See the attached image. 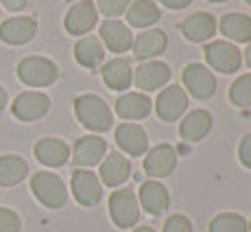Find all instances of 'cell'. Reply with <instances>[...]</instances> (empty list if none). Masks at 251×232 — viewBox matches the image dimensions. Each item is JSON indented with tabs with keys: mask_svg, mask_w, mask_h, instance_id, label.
<instances>
[{
	"mask_svg": "<svg viewBox=\"0 0 251 232\" xmlns=\"http://www.w3.org/2000/svg\"><path fill=\"white\" fill-rule=\"evenodd\" d=\"M75 114L85 129L94 134L109 132L114 125V112L99 94H81L75 99Z\"/></svg>",
	"mask_w": 251,
	"mask_h": 232,
	"instance_id": "obj_1",
	"label": "cell"
},
{
	"mask_svg": "<svg viewBox=\"0 0 251 232\" xmlns=\"http://www.w3.org/2000/svg\"><path fill=\"white\" fill-rule=\"evenodd\" d=\"M31 191L37 197L42 206L50 210L64 208L68 202V188H66L64 180L50 171H40L31 177Z\"/></svg>",
	"mask_w": 251,
	"mask_h": 232,
	"instance_id": "obj_2",
	"label": "cell"
},
{
	"mask_svg": "<svg viewBox=\"0 0 251 232\" xmlns=\"http://www.w3.org/2000/svg\"><path fill=\"white\" fill-rule=\"evenodd\" d=\"M109 217L116 228H133L140 221V202L133 188H116L109 195Z\"/></svg>",
	"mask_w": 251,
	"mask_h": 232,
	"instance_id": "obj_3",
	"label": "cell"
},
{
	"mask_svg": "<svg viewBox=\"0 0 251 232\" xmlns=\"http://www.w3.org/2000/svg\"><path fill=\"white\" fill-rule=\"evenodd\" d=\"M59 77V68L52 59L48 57H24L18 64V79L24 86H31V88H46L52 86Z\"/></svg>",
	"mask_w": 251,
	"mask_h": 232,
	"instance_id": "obj_4",
	"label": "cell"
},
{
	"mask_svg": "<svg viewBox=\"0 0 251 232\" xmlns=\"http://www.w3.org/2000/svg\"><path fill=\"white\" fill-rule=\"evenodd\" d=\"M205 61L212 70H219L223 75H231V72L240 70L243 66V53L238 46L231 44L227 40H214L205 44Z\"/></svg>",
	"mask_w": 251,
	"mask_h": 232,
	"instance_id": "obj_5",
	"label": "cell"
},
{
	"mask_svg": "<svg viewBox=\"0 0 251 232\" xmlns=\"http://www.w3.org/2000/svg\"><path fill=\"white\" fill-rule=\"evenodd\" d=\"M70 188L75 200L81 206H96L103 200V182L90 169H75L72 171V180H70Z\"/></svg>",
	"mask_w": 251,
	"mask_h": 232,
	"instance_id": "obj_6",
	"label": "cell"
},
{
	"mask_svg": "<svg viewBox=\"0 0 251 232\" xmlns=\"http://www.w3.org/2000/svg\"><path fill=\"white\" fill-rule=\"evenodd\" d=\"M183 86H186V94L195 96L199 101L212 99L216 92V77L207 66L203 64H188L181 72Z\"/></svg>",
	"mask_w": 251,
	"mask_h": 232,
	"instance_id": "obj_7",
	"label": "cell"
},
{
	"mask_svg": "<svg viewBox=\"0 0 251 232\" xmlns=\"http://www.w3.org/2000/svg\"><path fill=\"white\" fill-rule=\"evenodd\" d=\"M188 105H190V101H188L186 90H183L181 86H168V88L160 90L153 108H155V112L162 120L175 123V120H179L181 116L186 114Z\"/></svg>",
	"mask_w": 251,
	"mask_h": 232,
	"instance_id": "obj_8",
	"label": "cell"
},
{
	"mask_svg": "<svg viewBox=\"0 0 251 232\" xmlns=\"http://www.w3.org/2000/svg\"><path fill=\"white\" fill-rule=\"evenodd\" d=\"M144 173L149 180H160V177H168L177 167V151L173 145H155L144 153Z\"/></svg>",
	"mask_w": 251,
	"mask_h": 232,
	"instance_id": "obj_9",
	"label": "cell"
},
{
	"mask_svg": "<svg viewBox=\"0 0 251 232\" xmlns=\"http://www.w3.org/2000/svg\"><path fill=\"white\" fill-rule=\"evenodd\" d=\"M133 81H136V88H140V92H144V94L155 92V90H162L168 86V81H171V68H168V64H164L160 59L142 61L136 68Z\"/></svg>",
	"mask_w": 251,
	"mask_h": 232,
	"instance_id": "obj_10",
	"label": "cell"
},
{
	"mask_svg": "<svg viewBox=\"0 0 251 232\" xmlns=\"http://www.w3.org/2000/svg\"><path fill=\"white\" fill-rule=\"evenodd\" d=\"M99 22V11L92 0H79L68 9L64 18V27L70 35H88Z\"/></svg>",
	"mask_w": 251,
	"mask_h": 232,
	"instance_id": "obj_11",
	"label": "cell"
},
{
	"mask_svg": "<svg viewBox=\"0 0 251 232\" xmlns=\"http://www.w3.org/2000/svg\"><path fill=\"white\" fill-rule=\"evenodd\" d=\"M181 35L186 37L192 44H203V42H210L212 37L219 31V22L212 13L207 11H197L192 16H188L186 20L179 24Z\"/></svg>",
	"mask_w": 251,
	"mask_h": 232,
	"instance_id": "obj_12",
	"label": "cell"
},
{
	"mask_svg": "<svg viewBox=\"0 0 251 232\" xmlns=\"http://www.w3.org/2000/svg\"><path fill=\"white\" fill-rule=\"evenodd\" d=\"M107 156V140H103L99 134H90V136H81L75 143L72 149V160L79 169H92L96 164L103 162Z\"/></svg>",
	"mask_w": 251,
	"mask_h": 232,
	"instance_id": "obj_13",
	"label": "cell"
},
{
	"mask_svg": "<svg viewBox=\"0 0 251 232\" xmlns=\"http://www.w3.org/2000/svg\"><path fill=\"white\" fill-rule=\"evenodd\" d=\"M116 145L127 158H140L149 151V136L142 125L123 123L116 127Z\"/></svg>",
	"mask_w": 251,
	"mask_h": 232,
	"instance_id": "obj_14",
	"label": "cell"
},
{
	"mask_svg": "<svg viewBox=\"0 0 251 232\" xmlns=\"http://www.w3.org/2000/svg\"><path fill=\"white\" fill-rule=\"evenodd\" d=\"M48 110H50V99H48V94L37 92V90L18 94L11 105L13 116H16L18 120H24V123L42 118V116L48 114Z\"/></svg>",
	"mask_w": 251,
	"mask_h": 232,
	"instance_id": "obj_15",
	"label": "cell"
},
{
	"mask_svg": "<svg viewBox=\"0 0 251 232\" xmlns=\"http://www.w3.org/2000/svg\"><path fill=\"white\" fill-rule=\"evenodd\" d=\"M129 175H131V160H129L125 153H120L114 149V151H109L107 156L103 158L99 177L105 186H109L116 191V188H120L129 180Z\"/></svg>",
	"mask_w": 251,
	"mask_h": 232,
	"instance_id": "obj_16",
	"label": "cell"
},
{
	"mask_svg": "<svg viewBox=\"0 0 251 232\" xmlns=\"http://www.w3.org/2000/svg\"><path fill=\"white\" fill-rule=\"evenodd\" d=\"M99 40L103 42V46L107 48L109 53L120 55V53L131 51L133 33H131V29H129V24H125L123 20L114 18V20H105L103 24H100V37Z\"/></svg>",
	"mask_w": 251,
	"mask_h": 232,
	"instance_id": "obj_17",
	"label": "cell"
},
{
	"mask_svg": "<svg viewBox=\"0 0 251 232\" xmlns=\"http://www.w3.org/2000/svg\"><path fill=\"white\" fill-rule=\"evenodd\" d=\"M37 33V20L33 16H18L9 18L0 24V40L4 44L11 46H22L31 42Z\"/></svg>",
	"mask_w": 251,
	"mask_h": 232,
	"instance_id": "obj_18",
	"label": "cell"
},
{
	"mask_svg": "<svg viewBox=\"0 0 251 232\" xmlns=\"http://www.w3.org/2000/svg\"><path fill=\"white\" fill-rule=\"evenodd\" d=\"M138 202L140 210H147L149 215H162L171 206V195H168V188L160 180H147L140 184Z\"/></svg>",
	"mask_w": 251,
	"mask_h": 232,
	"instance_id": "obj_19",
	"label": "cell"
},
{
	"mask_svg": "<svg viewBox=\"0 0 251 232\" xmlns=\"http://www.w3.org/2000/svg\"><path fill=\"white\" fill-rule=\"evenodd\" d=\"M168 46V37L162 29H144L133 40V57L140 61H151L160 57Z\"/></svg>",
	"mask_w": 251,
	"mask_h": 232,
	"instance_id": "obj_20",
	"label": "cell"
},
{
	"mask_svg": "<svg viewBox=\"0 0 251 232\" xmlns=\"http://www.w3.org/2000/svg\"><path fill=\"white\" fill-rule=\"evenodd\" d=\"M100 75H103L105 86L114 92H125L133 84L131 61L125 59V57H114V59L105 61L103 68H100Z\"/></svg>",
	"mask_w": 251,
	"mask_h": 232,
	"instance_id": "obj_21",
	"label": "cell"
},
{
	"mask_svg": "<svg viewBox=\"0 0 251 232\" xmlns=\"http://www.w3.org/2000/svg\"><path fill=\"white\" fill-rule=\"evenodd\" d=\"M153 110V103L144 92H127L116 101V114L125 120H144Z\"/></svg>",
	"mask_w": 251,
	"mask_h": 232,
	"instance_id": "obj_22",
	"label": "cell"
},
{
	"mask_svg": "<svg viewBox=\"0 0 251 232\" xmlns=\"http://www.w3.org/2000/svg\"><path fill=\"white\" fill-rule=\"evenodd\" d=\"M35 158L46 167H64L70 160V147L59 138H42L37 140V145L33 147Z\"/></svg>",
	"mask_w": 251,
	"mask_h": 232,
	"instance_id": "obj_23",
	"label": "cell"
},
{
	"mask_svg": "<svg viewBox=\"0 0 251 232\" xmlns=\"http://www.w3.org/2000/svg\"><path fill=\"white\" fill-rule=\"evenodd\" d=\"M212 129V114L207 110H192V112L181 116L179 123V136L188 143L205 138Z\"/></svg>",
	"mask_w": 251,
	"mask_h": 232,
	"instance_id": "obj_24",
	"label": "cell"
},
{
	"mask_svg": "<svg viewBox=\"0 0 251 232\" xmlns=\"http://www.w3.org/2000/svg\"><path fill=\"white\" fill-rule=\"evenodd\" d=\"M75 59L83 68L96 70L105 61V46L96 35H85L75 44Z\"/></svg>",
	"mask_w": 251,
	"mask_h": 232,
	"instance_id": "obj_25",
	"label": "cell"
},
{
	"mask_svg": "<svg viewBox=\"0 0 251 232\" xmlns=\"http://www.w3.org/2000/svg\"><path fill=\"white\" fill-rule=\"evenodd\" d=\"M221 35L227 37L231 44H249L251 42V18L245 13H225L219 22Z\"/></svg>",
	"mask_w": 251,
	"mask_h": 232,
	"instance_id": "obj_26",
	"label": "cell"
},
{
	"mask_svg": "<svg viewBox=\"0 0 251 232\" xmlns=\"http://www.w3.org/2000/svg\"><path fill=\"white\" fill-rule=\"evenodd\" d=\"M127 22L133 29H149L155 22H160L162 11L155 4V0H131L127 9Z\"/></svg>",
	"mask_w": 251,
	"mask_h": 232,
	"instance_id": "obj_27",
	"label": "cell"
},
{
	"mask_svg": "<svg viewBox=\"0 0 251 232\" xmlns=\"http://www.w3.org/2000/svg\"><path fill=\"white\" fill-rule=\"evenodd\" d=\"M28 162L22 156H0V186H16L26 177Z\"/></svg>",
	"mask_w": 251,
	"mask_h": 232,
	"instance_id": "obj_28",
	"label": "cell"
},
{
	"mask_svg": "<svg viewBox=\"0 0 251 232\" xmlns=\"http://www.w3.org/2000/svg\"><path fill=\"white\" fill-rule=\"evenodd\" d=\"M210 232H249V224L238 212H221L210 221Z\"/></svg>",
	"mask_w": 251,
	"mask_h": 232,
	"instance_id": "obj_29",
	"label": "cell"
},
{
	"mask_svg": "<svg viewBox=\"0 0 251 232\" xmlns=\"http://www.w3.org/2000/svg\"><path fill=\"white\" fill-rule=\"evenodd\" d=\"M229 101L236 108H251V72L240 75L229 86Z\"/></svg>",
	"mask_w": 251,
	"mask_h": 232,
	"instance_id": "obj_30",
	"label": "cell"
},
{
	"mask_svg": "<svg viewBox=\"0 0 251 232\" xmlns=\"http://www.w3.org/2000/svg\"><path fill=\"white\" fill-rule=\"evenodd\" d=\"M131 0H96V11H100L107 20L120 18L123 13H127Z\"/></svg>",
	"mask_w": 251,
	"mask_h": 232,
	"instance_id": "obj_31",
	"label": "cell"
},
{
	"mask_svg": "<svg viewBox=\"0 0 251 232\" xmlns=\"http://www.w3.org/2000/svg\"><path fill=\"white\" fill-rule=\"evenodd\" d=\"M22 221L11 208H0V232H20Z\"/></svg>",
	"mask_w": 251,
	"mask_h": 232,
	"instance_id": "obj_32",
	"label": "cell"
},
{
	"mask_svg": "<svg viewBox=\"0 0 251 232\" xmlns=\"http://www.w3.org/2000/svg\"><path fill=\"white\" fill-rule=\"evenodd\" d=\"M162 232H195L192 230V221L183 215H171L164 221V230Z\"/></svg>",
	"mask_w": 251,
	"mask_h": 232,
	"instance_id": "obj_33",
	"label": "cell"
},
{
	"mask_svg": "<svg viewBox=\"0 0 251 232\" xmlns=\"http://www.w3.org/2000/svg\"><path fill=\"white\" fill-rule=\"evenodd\" d=\"M238 160L245 169H251V134H245L238 145Z\"/></svg>",
	"mask_w": 251,
	"mask_h": 232,
	"instance_id": "obj_34",
	"label": "cell"
},
{
	"mask_svg": "<svg viewBox=\"0 0 251 232\" xmlns=\"http://www.w3.org/2000/svg\"><path fill=\"white\" fill-rule=\"evenodd\" d=\"M160 2L164 4V7L173 9V11H181V9L190 7V4H192V0H160Z\"/></svg>",
	"mask_w": 251,
	"mask_h": 232,
	"instance_id": "obj_35",
	"label": "cell"
},
{
	"mask_svg": "<svg viewBox=\"0 0 251 232\" xmlns=\"http://www.w3.org/2000/svg\"><path fill=\"white\" fill-rule=\"evenodd\" d=\"M0 2H2L4 9H9V11H20V9L26 7V0H0Z\"/></svg>",
	"mask_w": 251,
	"mask_h": 232,
	"instance_id": "obj_36",
	"label": "cell"
},
{
	"mask_svg": "<svg viewBox=\"0 0 251 232\" xmlns=\"http://www.w3.org/2000/svg\"><path fill=\"white\" fill-rule=\"evenodd\" d=\"M7 101H9V96H7V90L0 86V112L4 110V105H7Z\"/></svg>",
	"mask_w": 251,
	"mask_h": 232,
	"instance_id": "obj_37",
	"label": "cell"
},
{
	"mask_svg": "<svg viewBox=\"0 0 251 232\" xmlns=\"http://www.w3.org/2000/svg\"><path fill=\"white\" fill-rule=\"evenodd\" d=\"M245 61H247V66H249V68H251V42H249L247 51H245Z\"/></svg>",
	"mask_w": 251,
	"mask_h": 232,
	"instance_id": "obj_38",
	"label": "cell"
},
{
	"mask_svg": "<svg viewBox=\"0 0 251 232\" xmlns=\"http://www.w3.org/2000/svg\"><path fill=\"white\" fill-rule=\"evenodd\" d=\"M131 232H155V230H153L151 226H140V228H133Z\"/></svg>",
	"mask_w": 251,
	"mask_h": 232,
	"instance_id": "obj_39",
	"label": "cell"
},
{
	"mask_svg": "<svg viewBox=\"0 0 251 232\" xmlns=\"http://www.w3.org/2000/svg\"><path fill=\"white\" fill-rule=\"evenodd\" d=\"M210 2H216V4H221V2H227V0H210Z\"/></svg>",
	"mask_w": 251,
	"mask_h": 232,
	"instance_id": "obj_40",
	"label": "cell"
},
{
	"mask_svg": "<svg viewBox=\"0 0 251 232\" xmlns=\"http://www.w3.org/2000/svg\"><path fill=\"white\" fill-rule=\"evenodd\" d=\"M245 2H247V4H249V7H251V0H245Z\"/></svg>",
	"mask_w": 251,
	"mask_h": 232,
	"instance_id": "obj_41",
	"label": "cell"
},
{
	"mask_svg": "<svg viewBox=\"0 0 251 232\" xmlns=\"http://www.w3.org/2000/svg\"><path fill=\"white\" fill-rule=\"evenodd\" d=\"M249 232H251V221H249Z\"/></svg>",
	"mask_w": 251,
	"mask_h": 232,
	"instance_id": "obj_42",
	"label": "cell"
},
{
	"mask_svg": "<svg viewBox=\"0 0 251 232\" xmlns=\"http://www.w3.org/2000/svg\"><path fill=\"white\" fill-rule=\"evenodd\" d=\"M76 2H79V0H76Z\"/></svg>",
	"mask_w": 251,
	"mask_h": 232,
	"instance_id": "obj_43",
	"label": "cell"
}]
</instances>
